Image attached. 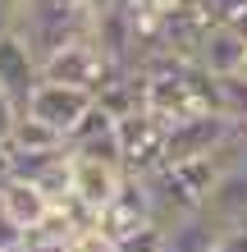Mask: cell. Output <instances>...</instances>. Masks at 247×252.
<instances>
[{"instance_id":"obj_1","label":"cell","mask_w":247,"mask_h":252,"mask_svg":"<svg viewBox=\"0 0 247 252\" xmlns=\"http://www.w3.org/2000/svg\"><path fill=\"white\" fill-rule=\"evenodd\" d=\"M9 32H19L27 41V51L46 64L51 55H60L64 46L92 37L96 32V19L78 5V0H19Z\"/></svg>"},{"instance_id":"obj_2","label":"cell","mask_w":247,"mask_h":252,"mask_svg":"<svg viewBox=\"0 0 247 252\" xmlns=\"http://www.w3.org/2000/svg\"><path fill=\"white\" fill-rule=\"evenodd\" d=\"M119 69L124 64H114L106 55V46L96 41V32H92V37L74 41V46H64L60 55H51V60L41 64V78H46V83H64V87H82V92L96 96Z\"/></svg>"},{"instance_id":"obj_3","label":"cell","mask_w":247,"mask_h":252,"mask_svg":"<svg viewBox=\"0 0 247 252\" xmlns=\"http://www.w3.org/2000/svg\"><path fill=\"white\" fill-rule=\"evenodd\" d=\"M165 138H169V124H165V120H156L147 106L133 110L128 120H119L124 174H133V179H147L151 170H161V165H165Z\"/></svg>"},{"instance_id":"obj_4","label":"cell","mask_w":247,"mask_h":252,"mask_svg":"<svg viewBox=\"0 0 247 252\" xmlns=\"http://www.w3.org/2000/svg\"><path fill=\"white\" fill-rule=\"evenodd\" d=\"M238 133L234 120L224 115H192V120H179L169 124V138H165V165H183V160H206L215 156L220 147Z\"/></svg>"},{"instance_id":"obj_5","label":"cell","mask_w":247,"mask_h":252,"mask_svg":"<svg viewBox=\"0 0 247 252\" xmlns=\"http://www.w3.org/2000/svg\"><path fill=\"white\" fill-rule=\"evenodd\" d=\"M92 106H96L92 92H82V87H64V83H46V78H41V83L32 87V96H27L23 115H32V120L51 124L55 133H69Z\"/></svg>"},{"instance_id":"obj_6","label":"cell","mask_w":247,"mask_h":252,"mask_svg":"<svg viewBox=\"0 0 247 252\" xmlns=\"http://www.w3.org/2000/svg\"><path fill=\"white\" fill-rule=\"evenodd\" d=\"M142 225H161V220H156V211H151V192H147V184L128 174L124 188L110 197V206L96 216V229L110 234V239L119 243V239H128V234H137Z\"/></svg>"},{"instance_id":"obj_7","label":"cell","mask_w":247,"mask_h":252,"mask_svg":"<svg viewBox=\"0 0 247 252\" xmlns=\"http://www.w3.org/2000/svg\"><path fill=\"white\" fill-rule=\"evenodd\" d=\"M37 83H41V60L27 51V41L19 32L5 28V32H0V96L23 110Z\"/></svg>"},{"instance_id":"obj_8","label":"cell","mask_w":247,"mask_h":252,"mask_svg":"<svg viewBox=\"0 0 247 252\" xmlns=\"http://www.w3.org/2000/svg\"><path fill=\"white\" fill-rule=\"evenodd\" d=\"M206 216L215 220L220 234L247 229V156L234 160V165L220 174V184H215L211 202H206Z\"/></svg>"},{"instance_id":"obj_9","label":"cell","mask_w":247,"mask_h":252,"mask_svg":"<svg viewBox=\"0 0 247 252\" xmlns=\"http://www.w3.org/2000/svg\"><path fill=\"white\" fill-rule=\"evenodd\" d=\"M128 174L114 170V165H101V160H82L74 156V202H82L92 216H101L110 206V197L124 188Z\"/></svg>"},{"instance_id":"obj_10","label":"cell","mask_w":247,"mask_h":252,"mask_svg":"<svg viewBox=\"0 0 247 252\" xmlns=\"http://www.w3.org/2000/svg\"><path fill=\"white\" fill-rule=\"evenodd\" d=\"M243 60H247V41H243L229 23H215L211 37L201 41L197 69H206L211 78H224V73H243Z\"/></svg>"},{"instance_id":"obj_11","label":"cell","mask_w":247,"mask_h":252,"mask_svg":"<svg viewBox=\"0 0 247 252\" xmlns=\"http://www.w3.org/2000/svg\"><path fill=\"white\" fill-rule=\"evenodd\" d=\"M0 211L14 220V229H19V234H32L41 225V216L51 211V202H46V192H41V188L23 184V179H0Z\"/></svg>"},{"instance_id":"obj_12","label":"cell","mask_w":247,"mask_h":252,"mask_svg":"<svg viewBox=\"0 0 247 252\" xmlns=\"http://www.w3.org/2000/svg\"><path fill=\"white\" fill-rule=\"evenodd\" d=\"M215 243H220V229L201 211V216H183L174 225H165V248L161 252H215Z\"/></svg>"},{"instance_id":"obj_13","label":"cell","mask_w":247,"mask_h":252,"mask_svg":"<svg viewBox=\"0 0 247 252\" xmlns=\"http://www.w3.org/2000/svg\"><path fill=\"white\" fill-rule=\"evenodd\" d=\"M55 147H64V133H55L51 124H41V120L19 110V120H14V128H9V152L32 156V152H55Z\"/></svg>"},{"instance_id":"obj_14","label":"cell","mask_w":247,"mask_h":252,"mask_svg":"<svg viewBox=\"0 0 247 252\" xmlns=\"http://www.w3.org/2000/svg\"><path fill=\"white\" fill-rule=\"evenodd\" d=\"M215 110L234 124H247V78L243 73H224L215 78Z\"/></svg>"},{"instance_id":"obj_15","label":"cell","mask_w":247,"mask_h":252,"mask_svg":"<svg viewBox=\"0 0 247 252\" xmlns=\"http://www.w3.org/2000/svg\"><path fill=\"white\" fill-rule=\"evenodd\" d=\"M74 156L82 160H101V165H114V170H124V152H119V124L106 128V133H96V138H87L74 147Z\"/></svg>"},{"instance_id":"obj_16","label":"cell","mask_w":247,"mask_h":252,"mask_svg":"<svg viewBox=\"0 0 247 252\" xmlns=\"http://www.w3.org/2000/svg\"><path fill=\"white\" fill-rule=\"evenodd\" d=\"M114 248H119V252H161L165 248V225H142L137 234L119 239Z\"/></svg>"},{"instance_id":"obj_17","label":"cell","mask_w":247,"mask_h":252,"mask_svg":"<svg viewBox=\"0 0 247 252\" xmlns=\"http://www.w3.org/2000/svg\"><path fill=\"white\" fill-rule=\"evenodd\" d=\"M64 252H119V248H114L110 234H101V229L92 225V229H78L74 239H69V248H64Z\"/></svg>"},{"instance_id":"obj_18","label":"cell","mask_w":247,"mask_h":252,"mask_svg":"<svg viewBox=\"0 0 247 252\" xmlns=\"http://www.w3.org/2000/svg\"><path fill=\"white\" fill-rule=\"evenodd\" d=\"M206 5H211V14L220 23H234L238 14H247V0H206Z\"/></svg>"},{"instance_id":"obj_19","label":"cell","mask_w":247,"mask_h":252,"mask_svg":"<svg viewBox=\"0 0 247 252\" xmlns=\"http://www.w3.org/2000/svg\"><path fill=\"white\" fill-rule=\"evenodd\" d=\"M14 120H19V106H14V101H5V96H0V147L9 142V128H14Z\"/></svg>"},{"instance_id":"obj_20","label":"cell","mask_w":247,"mask_h":252,"mask_svg":"<svg viewBox=\"0 0 247 252\" xmlns=\"http://www.w3.org/2000/svg\"><path fill=\"white\" fill-rule=\"evenodd\" d=\"M215 252H247V229H234V234H220Z\"/></svg>"},{"instance_id":"obj_21","label":"cell","mask_w":247,"mask_h":252,"mask_svg":"<svg viewBox=\"0 0 247 252\" xmlns=\"http://www.w3.org/2000/svg\"><path fill=\"white\" fill-rule=\"evenodd\" d=\"M14 243H23V234L14 229V220H9L5 211H0V252H5V248H14Z\"/></svg>"},{"instance_id":"obj_22","label":"cell","mask_w":247,"mask_h":252,"mask_svg":"<svg viewBox=\"0 0 247 252\" xmlns=\"http://www.w3.org/2000/svg\"><path fill=\"white\" fill-rule=\"evenodd\" d=\"M78 5H82L87 14H92V19H106V14H110L114 5H119V0H78Z\"/></svg>"},{"instance_id":"obj_23","label":"cell","mask_w":247,"mask_h":252,"mask_svg":"<svg viewBox=\"0 0 247 252\" xmlns=\"http://www.w3.org/2000/svg\"><path fill=\"white\" fill-rule=\"evenodd\" d=\"M23 252H64V243H51V239H23Z\"/></svg>"},{"instance_id":"obj_24","label":"cell","mask_w":247,"mask_h":252,"mask_svg":"<svg viewBox=\"0 0 247 252\" xmlns=\"http://www.w3.org/2000/svg\"><path fill=\"white\" fill-rule=\"evenodd\" d=\"M14 9H19V0H0V32L14 23Z\"/></svg>"},{"instance_id":"obj_25","label":"cell","mask_w":247,"mask_h":252,"mask_svg":"<svg viewBox=\"0 0 247 252\" xmlns=\"http://www.w3.org/2000/svg\"><path fill=\"white\" fill-rule=\"evenodd\" d=\"M5 252H23V243H14V248H5Z\"/></svg>"},{"instance_id":"obj_26","label":"cell","mask_w":247,"mask_h":252,"mask_svg":"<svg viewBox=\"0 0 247 252\" xmlns=\"http://www.w3.org/2000/svg\"><path fill=\"white\" fill-rule=\"evenodd\" d=\"M243 78H247V60H243Z\"/></svg>"},{"instance_id":"obj_27","label":"cell","mask_w":247,"mask_h":252,"mask_svg":"<svg viewBox=\"0 0 247 252\" xmlns=\"http://www.w3.org/2000/svg\"><path fill=\"white\" fill-rule=\"evenodd\" d=\"M243 138H247V124H243Z\"/></svg>"}]
</instances>
